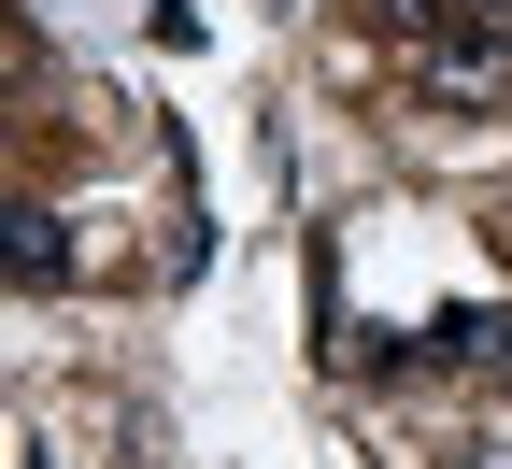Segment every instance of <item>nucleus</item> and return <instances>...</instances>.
<instances>
[{"instance_id": "1", "label": "nucleus", "mask_w": 512, "mask_h": 469, "mask_svg": "<svg viewBox=\"0 0 512 469\" xmlns=\"http://www.w3.org/2000/svg\"><path fill=\"white\" fill-rule=\"evenodd\" d=\"M72 271V242H57V214H15V285H57Z\"/></svg>"}, {"instance_id": "2", "label": "nucleus", "mask_w": 512, "mask_h": 469, "mask_svg": "<svg viewBox=\"0 0 512 469\" xmlns=\"http://www.w3.org/2000/svg\"><path fill=\"white\" fill-rule=\"evenodd\" d=\"M484 469H512V441H498V455H484Z\"/></svg>"}]
</instances>
